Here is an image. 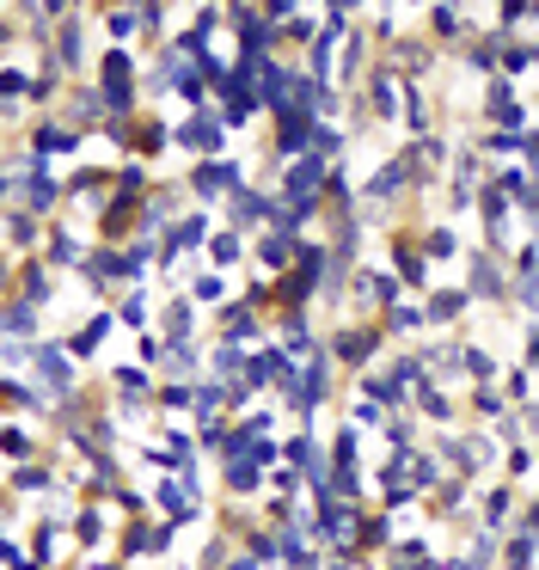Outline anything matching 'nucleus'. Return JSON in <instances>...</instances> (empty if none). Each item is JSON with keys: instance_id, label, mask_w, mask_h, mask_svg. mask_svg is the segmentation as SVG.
Wrapping results in <instances>:
<instances>
[{"instance_id": "9", "label": "nucleus", "mask_w": 539, "mask_h": 570, "mask_svg": "<svg viewBox=\"0 0 539 570\" xmlns=\"http://www.w3.org/2000/svg\"><path fill=\"white\" fill-rule=\"evenodd\" d=\"M0 289H13V264H0Z\"/></svg>"}, {"instance_id": "5", "label": "nucleus", "mask_w": 539, "mask_h": 570, "mask_svg": "<svg viewBox=\"0 0 539 570\" xmlns=\"http://www.w3.org/2000/svg\"><path fill=\"white\" fill-rule=\"evenodd\" d=\"M19 289H25V301H49V277L37 270V264H25V277H19Z\"/></svg>"}, {"instance_id": "1", "label": "nucleus", "mask_w": 539, "mask_h": 570, "mask_svg": "<svg viewBox=\"0 0 539 570\" xmlns=\"http://www.w3.org/2000/svg\"><path fill=\"white\" fill-rule=\"evenodd\" d=\"M37 381H44V393H56V399H68L74 393V369H68V356L62 350H49V344H37Z\"/></svg>"}, {"instance_id": "8", "label": "nucleus", "mask_w": 539, "mask_h": 570, "mask_svg": "<svg viewBox=\"0 0 539 570\" xmlns=\"http://www.w3.org/2000/svg\"><path fill=\"white\" fill-rule=\"evenodd\" d=\"M221 570H258V558H246V552H227V565Z\"/></svg>"}, {"instance_id": "7", "label": "nucleus", "mask_w": 539, "mask_h": 570, "mask_svg": "<svg viewBox=\"0 0 539 570\" xmlns=\"http://www.w3.org/2000/svg\"><path fill=\"white\" fill-rule=\"evenodd\" d=\"M124 325H148V307H141V294H136V301H124Z\"/></svg>"}, {"instance_id": "3", "label": "nucleus", "mask_w": 539, "mask_h": 570, "mask_svg": "<svg viewBox=\"0 0 539 570\" xmlns=\"http://www.w3.org/2000/svg\"><path fill=\"white\" fill-rule=\"evenodd\" d=\"M0 331H13V338H37V313L25 307V301H13V307H0Z\"/></svg>"}, {"instance_id": "2", "label": "nucleus", "mask_w": 539, "mask_h": 570, "mask_svg": "<svg viewBox=\"0 0 539 570\" xmlns=\"http://www.w3.org/2000/svg\"><path fill=\"white\" fill-rule=\"evenodd\" d=\"M460 313H466V289H454V294H430V319H423V325H454V319H460Z\"/></svg>"}, {"instance_id": "6", "label": "nucleus", "mask_w": 539, "mask_h": 570, "mask_svg": "<svg viewBox=\"0 0 539 570\" xmlns=\"http://www.w3.org/2000/svg\"><path fill=\"white\" fill-rule=\"evenodd\" d=\"M508 478H522L527 485V473H534V454H527V447H515V454H508V466H503Z\"/></svg>"}, {"instance_id": "4", "label": "nucleus", "mask_w": 539, "mask_h": 570, "mask_svg": "<svg viewBox=\"0 0 539 570\" xmlns=\"http://www.w3.org/2000/svg\"><path fill=\"white\" fill-rule=\"evenodd\" d=\"M185 141H190V148H202V154H209V148H215V141H221V117H190V124H185Z\"/></svg>"}]
</instances>
